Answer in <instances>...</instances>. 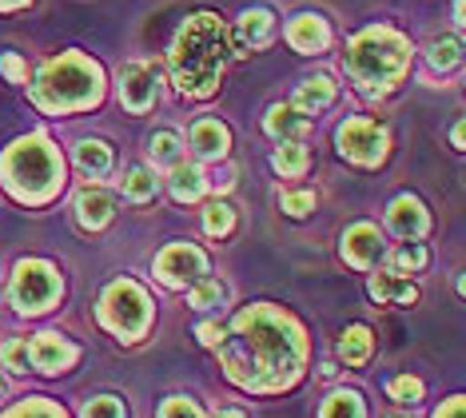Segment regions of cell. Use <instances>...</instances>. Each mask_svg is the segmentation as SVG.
I'll list each match as a JSON object with an SVG mask.
<instances>
[{"instance_id": "cell-1", "label": "cell", "mask_w": 466, "mask_h": 418, "mask_svg": "<svg viewBox=\"0 0 466 418\" xmlns=\"http://www.w3.org/2000/svg\"><path fill=\"white\" fill-rule=\"evenodd\" d=\"M303 335L291 315L275 307L243 311L231 327V335L219 342V359L231 382L248 391H279L299 379L303 367Z\"/></svg>"}, {"instance_id": "cell-2", "label": "cell", "mask_w": 466, "mask_h": 418, "mask_svg": "<svg viewBox=\"0 0 466 418\" xmlns=\"http://www.w3.org/2000/svg\"><path fill=\"white\" fill-rule=\"evenodd\" d=\"M228 25L211 13L187 16L172 45V80L184 96H211L228 64Z\"/></svg>"}, {"instance_id": "cell-3", "label": "cell", "mask_w": 466, "mask_h": 418, "mask_svg": "<svg viewBox=\"0 0 466 418\" xmlns=\"http://www.w3.org/2000/svg\"><path fill=\"white\" fill-rule=\"evenodd\" d=\"M410 64V48L395 28H367L351 40L347 72L363 92H387Z\"/></svg>"}, {"instance_id": "cell-4", "label": "cell", "mask_w": 466, "mask_h": 418, "mask_svg": "<svg viewBox=\"0 0 466 418\" xmlns=\"http://www.w3.org/2000/svg\"><path fill=\"white\" fill-rule=\"evenodd\" d=\"M0 168H5L8 191L28 203L48 199L52 191L65 184V159L56 156V148H52L45 136H28V139H20V144H13Z\"/></svg>"}, {"instance_id": "cell-5", "label": "cell", "mask_w": 466, "mask_h": 418, "mask_svg": "<svg viewBox=\"0 0 466 418\" xmlns=\"http://www.w3.org/2000/svg\"><path fill=\"white\" fill-rule=\"evenodd\" d=\"M100 68L80 52H68V56L45 64L36 80V104L48 112H72V108H88V104L100 100Z\"/></svg>"}, {"instance_id": "cell-6", "label": "cell", "mask_w": 466, "mask_h": 418, "mask_svg": "<svg viewBox=\"0 0 466 418\" xmlns=\"http://www.w3.org/2000/svg\"><path fill=\"white\" fill-rule=\"evenodd\" d=\"M100 319L104 327L112 331V335L120 339H140L147 323H152V303H147L144 287L132 283V279H120V283H112L108 291H104V303H100Z\"/></svg>"}, {"instance_id": "cell-7", "label": "cell", "mask_w": 466, "mask_h": 418, "mask_svg": "<svg viewBox=\"0 0 466 418\" xmlns=\"http://www.w3.org/2000/svg\"><path fill=\"white\" fill-rule=\"evenodd\" d=\"M60 295V275L52 263H40V260H25L16 267V279H13V299L25 315H36V311H48Z\"/></svg>"}, {"instance_id": "cell-8", "label": "cell", "mask_w": 466, "mask_h": 418, "mask_svg": "<svg viewBox=\"0 0 466 418\" xmlns=\"http://www.w3.org/2000/svg\"><path fill=\"white\" fill-rule=\"evenodd\" d=\"M339 152L355 164H379L387 156V132L367 116H355L339 127Z\"/></svg>"}, {"instance_id": "cell-9", "label": "cell", "mask_w": 466, "mask_h": 418, "mask_svg": "<svg viewBox=\"0 0 466 418\" xmlns=\"http://www.w3.org/2000/svg\"><path fill=\"white\" fill-rule=\"evenodd\" d=\"M204 271H208V255L192 248V243H172V248L156 260V275H160L167 287H187Z\"/></svg>"}, {"instance_id": "cell-10", "label": "cell", "mask_w": 466, "mask_h": 418, "mask_svg": "<svg viewBox=\"0 0 466 418\" xmlns=\"http://www.w3.org/2000/svg\"><path fill=\"white\" fill-rule=\"evenodd\" d=\"M156 76L160 72L152 68V64H128L124 68V76H120V100H124V108H132V112H147L156 104Z\"/></svg>"}, {"instance_id": "cell-11", "label": "cell", "mask_w": 466, "mask_h": 418, "mask_svg": "<svg viewBox=\"0 0 466 418\" xmlns=\"http://www.w3.org/2000/svg\"><path fill=\"white\" fill-rule=\"evenodd\" d=\"M28 359H33L36 371L60 374L65 367H72V362H76V347H72V342H65L60 335H36V342L28 347Z\"/></svg>"}, {"instance_id": "cell-12", "label": "cell", "mask_w": 466, "mask_h": 418, "mask_svg": "<svg viewBox=\"0 0 466 418\" xmlns=\"http://www.w3.org/2000/svg\"><path fill=\"white\" fill-rule=\"evenodd\" d=\"M288 40H291V48H295V52H323L327 45H331V28H327V20H323V16L303 13V16H295V20H291Z\"/></svg>"}, {"instance_id": "cell-13", "label": "cell", "mask_w": 466, "mask_h": 418, "mask_svg": "<svg viewBox=\"0 0 466 418\" xmlns=\"http://www.w3.org/2000/svg\"><path fill=\"white\" fill-rule=\"evenodd\" d=\"M379 255H383L379 231L370 228V223H355V228L347 231V240H343V260L351 267H370Z\"/></svg>"}, {"instance_id": "cell-14", "label": "cell", "mask_w": 466, "mask_h": 418, "mask_svg": "<svg viewBox=\"0 0 466 418\" xmlns=\"http://www.w3.org/2000/svg\"><path fill=\"white\" fill-rule=\"evenodd\" d=\"M390 228H395L402 240H419V235L431 228V219H427V211H422V203L415 196H399L395 203H390Z\"/></svg>"}, {"instance_id": "cell-15", "label": "cell", "mask_w": 466, "mask_h": 418, "mask_svg": "<svg viewBox=\"0 0 466 418\" xmlns=\"http://www.w3.org/2000/svg\"><path fill=\"white\" fill-rule=\"evenodd\" d=\"M228 144H231V136H228V127L219 124V120H199L192 127V148L204 159H219V156H228Z\"/></svg>"}, {"instance_id": "cell-16", "label": "cell", "mask_w": 466, "mask_h": 418, "mask_svg": "<svg viewBox=\"0 0 466 418\" xmlns=\"http://www.w3.org/2000/svg\"><path fill=\"white\" fill-rule=\"evenodd\" d=\"M271 32H275V16L268 13V8H248V13L239 16V25H236V36L248 48H263L271 40Z\"/></svg>"}, {"instance_id": "cell-17", "label": "cell", "mask_w": 466, "mask_h": 418, "mask_svg": "<svg viewBox=\"0 0 466 418\" xmlns=\"http://www.w3.org/2000/svg\"><path fill=\"white\" fill-rule=\"evenodd\" d=\"M307 127H311V120H307L295 104H275L268 112V132L275 139H295V136H303Z\"/></svg>"}, {"instance_id": "cell-18", "label": "cell", "mask_w": 466, "mask_h": 418, "mask_svg": "<svg viewBox=\"0 0 466 418\" xmlns=\"http://www.w3.org/2000/svg\"><path fill=\"white\" fill-rule=\"evenodd\" d=\"M76 219H80V228H104V223L112 219V199L104 196V191H80V199H76Z\"/></svg>"}, {"instance_id": "cell-19", "label": "cell", "mask_w": 466, "mask_h": 418, "mask_svg": "<svg viewBox=\"0 0 466 418\" xmlns=\"http://www.w3.org/2000/svg\"><path fill=\"white\" fill-rule=\"evenodd\" d=\"M370 295H375L379 303H415L419 299L415 283H407V279H399V275H375L370 279Z\"/></svg>"}, {"instance_id": "cell-20", "label": "cell", "mask_w": 466, "mask_h": 418, "mask_svg": "<svg viewBox=\"0 0 466 418\" xmlns=\"http://www.w3.org/2000/svg\"><path fill=\"white\" fill-rule=\"evenodd\" d=\"M335 100V84L327 76H315V80H303L299 92H295V108L299 112H319Z\"/></svg>"}, {"instance_id": "cell-21", "label": "cell", "mask_w": 466, "mask_h": 418, "mask_svg": "<svg viewBox=\"0 0 466 418\" xmlns=\"http://www.w3.org/2000/svg\"><path fill=\"white\" fill-rule=\"evenodd\" d=\"M370 347H375L370 331H367L363 323H355V327L343 335V342H339V355H343L347 367H363V362L370 359Z\"/></svg>"}, {"instance_id": "cell-22", "label": "cell", "mask_w": 466, "mask_h": 418, "mask_svg": "<svg viewBox=\"0 0 466 418\" xmlns=\"http://www.w3.org/2000/svg\"><path fill=\"white\" fill-rule=\"evenodd\" d=\"M172 196H176L179 203H184V199H187V203L199 199V196H204V171L176 164V168H172Z\"/></svg>"}, {"instance_id": "cell-23", "label": "cell", "mask_w": 466, "mask_h": 418, "mask_svg": "<svg viewBox=\"0 0 466 418\" xmlns=\"http://www.w3.org/2000/svg\"><path fill=\"white\" fill-rule=\"evenodd\" d=\"M76 159H80V168L88 171V176H104L108 164H112V152H108V144H100V139H88V144H80Z\"/></svg>"}, {"instance_id": "cell-24", "label": "cell", "mask_w": 466, "mask_h": 418, "mask_svg": "<svg viewBox=\"0 0 466 418\" xmlns=\"http://www.w3.org/2000/svg\"><path fill=\"white\" fill-rule=\"evenodd\" d=\"M319 418H363V399H359L355 391H339L323 403Z\"/></svg>"}, {"instance_id": "cell-25", "label": "cell", "mask_w": 466, "mask_h": 418, "mask_svg": "<svg viewBox=\"0 0 466 418\" xmlns=\"http://www.w3.org/2000/svg\"><path fill=\"white\" fill-rule=\"evenodd\" d=\"M275 171H283V176H299L307 168V152L303 144H295V139H283V148H275Z\"/></svg>"}, {"instance_id": "cell-26", "label": "cell", "mask_w": 466, "mask_h": 418, "mask_svg": "<svg viewBox=\"0 0 466 418\" xmlns=\"http://www.w3.org/2000/svg\"><path fill=\"white\" fill-rule=\"evenodd\" d=\"M427 248L422 243H407V248H399L395 255H390V267H395V275H402V271H422L427 267Z\"/></svg>"}, {"instance_id": "cell-27", "label": "cell", "mask_w": 466, "mask_h": 418, "mask_svg": "<svg viewBox=\"0 0 466 418\" xmlns=\"http://www.w3.org/2000/svg\"><path fill=\"white\" fill-rule=\"evenodd\" d=\"M124 191H128L132 199H152L156 196V179H152V171L147 168H132L128 176H124Z\"/></svg>"}, {"instance_id": "cell-28", "label": "cell", "mask_w": 466, "mask_h": 418, "mask_svg": "<svg viewBox=\"0 0 466 418\" xmlns=\"http://www.w3.org/2000/svg\"><path fill=\"white\" fill-rule=\"evenodd\" d=\"M459 52H462L459 36H442L431 45V64L434 68H454V64H459Z\"/></svg>"}, {"instance_id": "cell-29", "label": "cell", "mask_w": 466, "mask_h": 418, "mask_svg": "<svg viewBox=\"0 0 466 418\" xmlns=\"http://www.w3.org/2000/svg\"><path fill=\"white\" fill-rule=\"evenodd\" d=\"M152 156L156 164H179V136L176 132H156L152 136Z\"/></svg>"}, {"instance_id": "cell-30", "label": "cell", "mask_w": 466, "mask_h": 418, "mask_svg": "<svg viewBox=\"0 0 466 418\" xmlns=\"http://www.w3.org/2000/svg\"><path fill=\"white\" fill-rule=\"evenodd\" d=\"M204 223H208V235H228L231 228H236V216H231L228 203H211Z\"/></svg>"}, {"instance_id": "cell-31", "label": "cell", "mask_w": 466, "mask_h": 418, "mask_svg": "<svg viewBox=\"0 0 466 418\" xmlns=\"http://www.w3.org/2000/svg\"><path fill=\"white\" fill-rule=\"evenodd\" d=\"M224 303V287L216 283V279H204V283H196L192 287V307H219Z\"/></svg>"}, {"instance_id": "cell-32", "label": "cell", "mask_w": 466, "mask_h": 418, "mask_svg": "<svg viewBox=\"0 0 466 418\" xmlns=\"http://www.w3.org/2000/svg\"><path fill=\"white\" fill-rule=\"evenodd\" d=\"M5 418H65V411H56L52 403L36 399V403H25V406H16V411H8Z\"/></svg>"}, {"instance_id": "cell-33", "label": "cell", "mask_w": 466, "mask_h": 418, "mask_svg": "<svg viewBox=\"0 0 466 418\" xmlns=\"http://www.w3.org/2000/svg\"><path fill=\"white\" fill-rule=\"evenodd\" d=\"M0 355H5V362H8V371H16V374H25L28 371V342H20V339H13V342H5V351H0Z\"/></svg>"}, {"instance_id": "cell-34", "label": "cell", "mask_w": 466, "mask_h": 418, "mask_svg": "<svg viewBox=\"0 0 466 418\" xmlns=\"http://www.w3.org/2000/svg\"><path fill=\"white\" fill-rule=\"evenodd\" d=\"M84 418H124V403L120 399H92L88 406H84Z\"/></svg>"}, {"instance_id": "cell-35", "label": "cell", "mask_w": 466, "mask_h": 418, "mask_svg": "<svg viewBox=\"0 0 466 418\" xmlns=\"http://www.w3.org/2000/svg\"><path fill=\"white\" fill-rule=\"evenodd\" d=\"M390 394H395L399 403H419L422 399V382L410 379V374H402V379L390 382Z\"/></svg>"}, {"instance_id": "cell-36", "label": "cell", "mask_w": 466, "mask_h": 418, "mask_svg": "<svg viewBox=\"0 0 466 418\" xmlns=\"http://www.w3.org/2000/svg\"><path fill=\"white\" fill-rule=\"evenodd\" d=\"M311 208H315L311 191H288V196H283V211H291V216H307Z\"/></svg>"}, {"instance_id": "cell-37", "label": "cell", "mask_w": 466, "mask_h": 418, "mask_svg": "<svg viewBox=\"0 0 466 418\" xmlns=\"http://www.w3.org/2000/svg\"><path fill=\"white\" fill-rule=\"evenodd\" d=\"M160 418H199V406L192 399H167Z\"/></svg>"}, {"instance_id": "cell-38", "label": "cell", "mask_w": 466, "mask_h": 418, "mask_svg": "<svg viewBox=\"0 0 466 418\" xmlns=\"http://www.w3.org/2000/svg\"><path fill=\"white\" fill-rule=\"evenodd\" d=\"M0 68H5V72H8V80H16V84H25V80H28V68H25V60H20V56H13V52H8L5 60H0Z\"/></svg>"}, {"instance_id": "cell-39", "label": "cell", "mask_w": 466, "mask_h": 418, "mask_svg": "<svg viewBox=\"0 0 466 418\" xmlns=\"http://www.w3.org/2000/svg\"><path fill=\"white\" fill-rule=\"evenodd\" d=\"M196 335H199V342H208V347H219L228 331L219 327V323H199V331H196Z\"/></svg>"}, {"instance_id": "cell-40", "label": "cell", "mask_w": 466, "mask_h": 418, "mask_svg": "<svg viewBox=\"0 0 466 418\" xmlns=\"http://www.w3.org/2000/svg\"><path fill=\"white\" fill-rule=\"evenodd\" d=\"M434 418H462V399H451V403H447V411H439Z\"/></svg>"}, {"instance_id": "cell-41", "label": "cell", "mask_w": 466, "mask_h": 418, "mask_svg": "<svg viewBox=\"0 0 466 418\" xmlns=\"http://www.w3.org/2000/svg\"><path fill=\"white\" fill-rule=\"evenodd\" d=\"M20 5H28V0H0V8H20Z\"/></svg>"}, {"instance_id": "cell-42", "label": "cell", "mask_w": 466, "mask_h": 418, "mask_svg": "<svg viewBox=\"0 0 466 418\" xmlns=\"http://www.w3.org/2000/svg\"><path fill=\"white\" fill-rule=\"evenodd\" d=\"M219 418H243L239 411H224V414H219Z\"/></svg>"}, {"instance_id": "cell-43", "label": "cell", "mask_w": 466, "mask_h": 418, "mask_svg": "<svg viewBox=\"0 0 466 418\" xmlns=\"http://www.w3.org/2000/svg\"><path fill=\"white\" fill-rule=\"evenodd\" d=\"M395 418H407V414H395Z\"/></svg>"}]
</instances>
